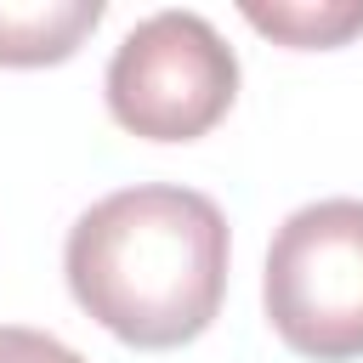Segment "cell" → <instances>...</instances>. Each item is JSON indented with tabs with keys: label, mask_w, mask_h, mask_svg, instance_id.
Segmentation results:
<instances>
[{
	"label": "cell",
	"mask_w": 363,
	"mask_h": 363,
	"mask_svg": "<svg viewBox=\"0 0 363 363\" xmlns=\"http://www.w3.org/2000/svg\"><path fill=\"white\" fill-rule=\"evenodd\" d=\"M62 272L74 301L125 346H187L227 295V216L193 187H119L68 227Z\"/></svg>",
	"instance_id": "6da1fadb"
},
{
	"label": "cell",
	"mask_w": 363,
	"mask_h": 363,
	"mask_svg": "<svg viewBox=\"0 0 363 363\" xmlns=\"http://www.w3.org/2000/svg\"><path fill=\"white\" fill-rule=\"evenodd\" d=\"M267 318L312 363L363 357V199L301 204L267 250Z\"/></svg>",
	"instance_id": "7a4b0ae2"
},
{
	"label": "cell",
	"mask_w": 363,
	"mask_h": 363,
	"mask_svg": "<svg viewBox=\"0 0 363 363\" xmlns=\"http://www.w3.org/2000/svg\"><path fill=\"white\" fill-rule=\"evenodd\" d=\"M108 113L147 142L204 136L238 96V57L199 11L142 17L108 62Z\"/></svg>",
	"instance_id": "3957f363"
},
{
	"label": "cell",
	"mask_w": 363,
	"mask_h": 363,
	"mask_svg": "<svg viewBox=\"0 0 363 363\" xmlns=\"http://www.w3.org/2000/svg\"><path fill=\"white\" fill-rule=\"evenodd\" d=\"M102 23V0H0V62L45 68L79 51V40Z\"/></svg>",
	"instance_id": "277c9868"
},
{
	"label": "cell",
	"mask_w": 363,
	"mask_h": 363,
	"mask_svg": "<svg viewBox=\"0 0 363 363\" xmlns=\"http://www.w3.org/2000/svg\"><path fill=\"white\" fill-rule=\"evenodd\" d=\"M244 17L301 51L346 45L352 34H363V0H244Z\"/></svg>",
	"instance_id": "5b68a950"
},
{
	"label": "cell",
	"mask_w": 363,
	"mask_h": 363,
	"mask_svg": "<svg viewBox=\"0 0 363 363\" xmlns=\"http://www.w3.org/2000/svg\"><path fill=\"white\" fill-rule=\"evenodd\" d=\"M0 363H85L74 346H62L45 329H23V323H0Z\"/></svg>",
	"instance_id": "8992f818"
}]
</instances>
